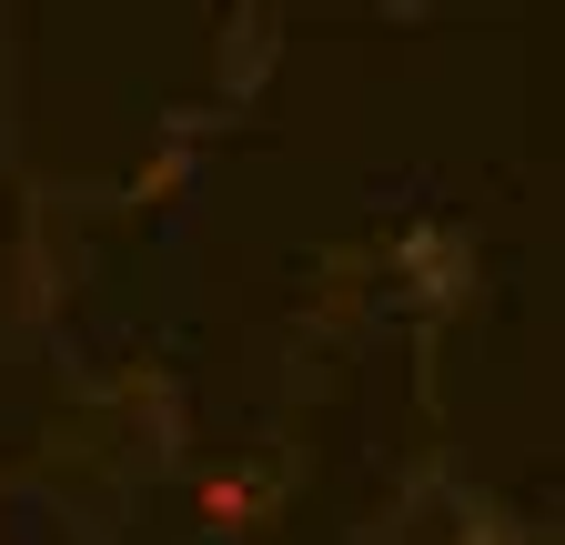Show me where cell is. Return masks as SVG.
I'll return each instance as SVG.
<instances>
[{
  "label": "cell",
  "mask_w": 565,
  "mask_h": 545,
  "mask_svg": "<svg viewBox=\"0 0 565 545\" xmlns=\"http://www.w3.org/2000/svg\"><path fill=\"white\" fill-rule=\"evenodd\" d=\"M202 515L212 525H243L253 515V474H212V485H202Z\"/></svg>",
  "instance_id": "1"
}]
</instances>
